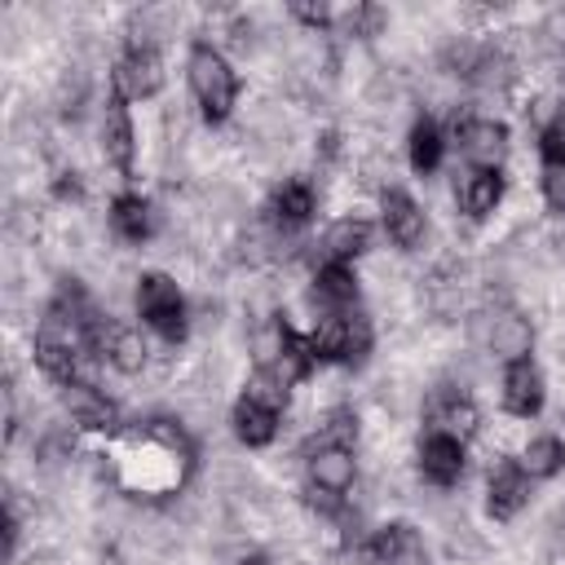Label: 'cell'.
Returning <instances> with one entry per match:
<instances>
[{
    "label": "cell",
    "mask_w": 565,
    "mask_h": 565,
    "mask_svg": "<svg viewBox=\"0 0 565 565\" xmlns=\"http://www.w3.org/2000/svg\"><path fill=\"white\" fill-rule=\"evenodd\" d=\"M185 79H190V93L203 110L207 124H225L234 115V102H238V75L234 66L225 62V53L207 40H194L190 53H185Z\"/></svg>",
    "instance_id": "6da1fadb"
},
{
    "label": "cell",
    "mask_w": 565,
    "mask_h": 565,
    "mask_svg": "<svg viewBox=\"0 0 565 565\" xmlns=\"http://www.w3.org/2000/svg\"><path fill=\"white\" fill-rule=\"evenodd\" d=\"M455 141L472 168L499 172V163L508 154V124L486 119V115H468V119H455Z\"/></svg>",
    "instance_id": "5b68a950"
},
{
    "label": "cell",
    "mask_w": 565,
    "mask_h": 565,
    "mask_svg": "<svg viewBox=\"0 0 565 565\" xmlns=\"http://www.w3.org/2000/svg\"><path fill=\"white\" fill-rule=\"evenodd\" d=\"M146 358H150V349H146L141 331L124 327V322H110V331L102 340V362H110L119 375H137L146 366Z\"/></svg>",
    "instance_id": "7402d4cb"
},
{
    "label": "cell",
    "mask_w": 565,
    "mask_h": 565,
    "mask_svg": "<svg viewBox=\"0 0 565 565\" xmlns=\"http://www.w3.org/2000/svg\"><path fill=\"white\" fill-rule=\"evenodd\" d=\"M371 221L366 216H340V221H331L327 225V234H322V260H331V265H353L366 247H371Z\"/></svg>",
    "instance_id": "ac0fdd59"
},
{
    "label": "cell",
    "mask_w": 565,
    "mask_h": 565,
    "mask_svg": "<svg viewBox=\"0 0 565 565\" xmlns=\"http://www.w3.org/2000/svg\"><path fill=\"white\" fill-rule=\"evenodd\" d=\"M344 26H349V35H375L380 26H384V9H375V4H353L349 13H344Z\"/></svg>",
    "instance_id": "83f0119b"
},
{
    "label": "cell",
    "mask_w": 565,
    "mask_h": 565,
    "mask_svg": "<svg viewBox=\"0 0 565 565\" xmlns=\"http://www.w3.org/2000/svg\"><path fill=\"white\" fill-rule=\"evenodd\" d=\"M406 159H411V168H415L419 177H433V172L441 168V159H446V137H441V128H437L428 115L411 124V137H406Z\"/></svg>",
    "instance_id": "cb8c5ba5"
},
{
    "label": "cell",
    "mask_w": 565,
    "mask_h": 565,
    "mask_svg": "<svg viewBox=\"0 0 565 565\" xmlns=\"http://www.w3.org/2000/svg\"><path fill=\"white\" fill-rule=\"evenodd\" d=\"M543 199L556 216H565V168H547L543 172Z\"/></svg>",
    "instance_id": "f1b7e54d"
},
{
    "label": "cell",
    "mask_w": 565,
    "mask_h": 565,
    "mask_svg": "<svg viewBox=\"0 0 565 565\" xmlns=\"http://www.w3.org/2000/svg\"><path fill=\"white\" fill-rule=\"evenodd\" d=\"M313 296L322 300L327 313H349V309H358V274H353V265H331V260H322L318 274H313Z\"/></svg>",
    "instance_id": "44dd1931"
},
{
    "label": "cell",
    "mask_w": 565,
    "mask_h": 565,
    "mask_svg": "<svg viewBox=\"0 0 565 565\" xmlns=\"http://www.w3.org/2000/svg\"><path fill=\"white\" fill-rule=\"evenodd\" d=\"M539 154L547 168H565V115H552L539 132Z\"/></svg>",
    "instance_id": "4316f807"
},
{
    "label": "cell",
    "mask_w": 565,
    "mask_h": 565,
    "mask_svg": "<svg viewBox=\"0 0 565 565\" xmlns=\"http://www.w3.org/2000/svg\"><path fill=\"white\" fill-rule=\"evenodd\" d=\"M159 88H163V62H159L154 44L132 40L124 49V57L115 62V71H110V97H119V102L132 106V102L154 97Z\"/></svg>",
    "instance_id": "277c9868"
},
{
    "label": "cell",
    "mask_w": 565,
    "mask_h": 565,
    "mask_svg": "<svg viewBox=\"0 0 565 565\" xmlns=\"http://www.w3.org/2000/svg\"><path fill=\"white\" fill-rule=\"evenodd\" d=\"M137 318L168 344H181L185 331H190V313H185V296L181 287L159 274V269H146L137 278Z\"/></svg>",
    "instance_id": "7a4b0ae2"
},
{
    "label": "cell",
    "mask_w": 565,
    "mask_h": 565,
    "mask_svg": "<svg viewBox=\"0 0 565 565\" xmlns=\"http://www.w3.org/2000/svg\"><path fill=\"white\" fill-rule=\"evenodd\" d=\"M313 212H318V194H313V185H309L305 177H291V181H282V185L269 194V216H274L282 230L309 225Z\"/></svg>",
    "instance_id": "ffe728a7"
},
{
    "label": "cell",
    "mask_w": 565,
    "mask_h": 565,
    "mask_svg": "<svg viewBox=\"0 0 565 565\" xmlns=\"http://www.w3.org/2000/svg\"><path fill=\"white\" fill-rule=\"evenodd\" d=\"M291 18H300L305 26H331L335 9H327V4H291Z\"/></svg>",
    "instance_id": "f546056e"
},
{
    "label": "cell",
    "mask_w": 565,
    "mask_h": 565,
    "mask_svg": "<svg viewBox=\"0 0 565 565\" xmlns=\"http://www.w3.org/2000/svg\"><path fill=\"white\" fill-rule=\"evenodd\" d=\"M543 397H547V388H543V375H539V366L530 358L503 366V411L508 415L534 419L543 411Z\"/></svg>",
    "instance_id": "7c38bea8"
},
{
    "label": "cell",
    "mask_w": 565,
    "mask_h": 565,
    "mask_svg": "<svg viewBox=\"0 0 565 565\" xmlns=\"http://www.w3.org/2000/svg\"><path fill=\"white\" fill-rule=\"evenodd\" d=\"M486 344H490L494 358H503V366H508V362H521V358H530V349H534V327H530V318H521L516 309H499V313L490 318Z\"/></svg>",
    "instance_id": "2e32d148"
},
{
    "label": "cell",
    "mask_w": 565,
    "mask_h": 565,
    "mask_svg": "<svg viewBox=\"0 0 565 565\" xmlns=\"http://www.w3.org/2000/svg\"><path fill=\"white\" fill-rule=\"evenodd\" d=\"M521 468H525L534 481H547V477H556V472L565 468V441H561V437H552V433L534 437V441L521 450Z\"/></svg>",
    "instance_id": "d4e9b609"
},
{
    "label": "cell",
    "mask_w": 565,
    "mask_h": 565,
    "mask_svg": "<svg viewBox=\"0 0 565 565\" xmlns=\"http://www.w3.org/2000/svg\"><path fill=\"white\" fill-rule=\"evenodd\" d=\"M35 366L57 384V388H71V384H84V358L75 344L66 340H53V335H35Z\"/></svg>",
    "instance_id": "e0dca14e"
},
{
    "label": "cell",
    "mask_w": 565,
    "mask_h": 565,
    "mask_svg": "<svg viewBox=\"0 0 565 565\" xmlns=\"http://www.w3.org/2000/svg\"><path fill=\"white\" fill-rule=\"evenodd\" d=\"M102 150H106V163H110L119 177H132V159H137V128H132L128 102H119V97H110V102H106V115H102Z\"/></svg>",
    "instance_id": "8fae6325"
},
{
    "label": "cell",
    "mask_w": 565,
    "mask_h": 565,
    "mask_svg": "<svg viewBox=\"0 0 565 565\" xmlns=\"http://www.w3.org/2000/svg\"><path fill=\"white\" fill-rule=\"evenodd\" d=\"M278 406H269V402H260V397H252V393H243L238 402H234V411H230V424H234V437L243 441V446H252V450H260V446H269L274 437H278Z\"/></svg>",
    "instance_id": "9a60e30c"
},
{
    "label": "cell",
    "mask_w": 565,
    "mask_h": 565,
    "mask_svg": "<svg viewBox=\"0 0 565 565\" xmlns=\"http://www.w3.org/2000/svg\"><path fill=\"white\" fill-rule=\"evenodd\" d=\"M110 230L124 243H146L154 234V207H150V199H141V194H115V203H110Z\"/></svg>",
    "instance_id": "603a6c76"
},
{
    "label": "cell",
    "mask_w": 565,
    "mask_h": 565,
    "mask_svg": "<svg viewBox=\"0 0 565 565\" xmlns=\"http://www.w3.org/2000/svg\"><path fill=\"white\" fill-rule=\"evenodd\" d=\"M62 402H66V411H71V419H75V428H84V433H115V424H119V411H115V402L97 388V384H71V388H62Z\"/></svg>",
    "instance_id": "5bb4252c"
},
{
    "label": "cell",
    "mask_w": 565,
    "mask_h": 565,
    "mask_svg": "<svg viewBox=\"0 0 565 565\" xmlns=\"http://www.w3.org/2000/svg\"><path fill=\"white\" fill-rule=\"evenodd\" d=\"M234 565H269V561H265V556H256V552H252V556H243V561H234Z\"/></svg>",
    "instance_id": "4dcf8cb0"
},
{
    "label": "cell",
    "mask_w": 565,
    "mask_h": 565,
    "mask_svg": "<svg viewBox=\"0 0 565 565\" xmlns=\"http://www.w3.org/2000/svg\"><path fill=\"white\" fill-rule=\"evenodd\" d=\"M366 561L371 565H433L424 534L411 521H388L366 539Z\"/></svg>",
    "instance_id": "8992f818"
},
{
    "label": "cell",
    "mask_w": 565,
    "mask_h": 565,
    "mask_svg": "<svg viewBox=\"0 0 565 565\" xmlns=\"http://www.w3.org/2000/svg\"><path fill=\"white\" fill-rule=\"evenodd\" d=\"M424 424H428V433H446V437L468 441V437L477 433L481 415H477V406H472L468 393L441 388V393H433V397L424 402Z\"/></svg>",
    "instance_id": "9c48e42d"
},
{
    "label": "cell",
    "mask_w": 565,
    "mask_h": 565,
    "mask_svg": "<svg viewBox=\"0 0 565 565\" xmlns=\"http://www.w3.org/2000/svg\"><path fill=\"white\" fill-rule=\"evenodd\" d=\"M455 199H459V212H463V216H472V221L490 216V212L499 207V199H503V172L468 168L463 181L455 185Z\"/></svg>",
    "instance_id": "d6986e66"
},
{
    "label": "cell",
    "mask_w": 565,
    "mask_h": 565,
    "mask_svg": "<svg viewBox=\"0 0 565 565\" xmlns=\"http://www.w3.org/2000/svg\"><path fill=\"white\" fill-rule=\"evenodd\" d=\"M305 468H309V490L322 494H349V486L358 481V459L353 446H309L305 450Z\"/></svg>",
    "instance_id": "ba28073f"
},
{
    "label": "cell",
    "mask_w": 565,
    "mask_h": 565,
    "mask_svg": "<svg viewBox=\"0 0 565 565\" xmlns=\"http://www.w3.org/2000/svg\"><path fill=\"white\" fill-rule=\"evenodd\" d=\"M380 225H384V234H388L402 252H415V247L424 243V230H428L424 207H419L406 190H384V194H380Z\"/></svg>",
    "instance_id": "30bf717a"
},
{
    "label": "cell",
    "mask_w": 565,
    "mask_h": 565,
    "mask_svg": "<svg viewBox=\"0 0 565 565\" xmlns=\"http://www.w3.org/2000/svg\"><path fill=\"white\" fill-rule=\"evenodd\" d=\"M309 353L313 362H331V366H358L371 353V322L362 309L349 313H322L318 327L309 331Z\"/></svg>",
    "instance_id": "3957f363"
},
{
    "label": "cell",
    "mask_w": 565,
    "mask_h": 565,
    "mask_svg": "<svg viewBox=\"0 0 565 565\" xmlns=\"http://www.w3.org/2000/svg\"><path fill=\"white\" fill-rule=\"evenodd\" d=\"M353 441H358V415L353 411H331L309 446H353Z\"/></svg>",
    "instance_id": "484cf974"
},
{
    "label": "cell",
    "mask_w": 565,
    "mask_h": 565,
    "mask_svg": "<svg viewBox=\"0 0 565 565\" xmlns=\"http://www.w3.org/2000/svg\"><path fill=\"white\" fill-rule=\"evenodd\" d=\"M463 446H468V441H459V437L424 433V437H419V472H424V481H433V486H455V481L463 477V463H468Z\"/></svg>",
    "instance_id": "4fadbf2b"
},
{
    "label": "cell",
    "mask_w": 565,
    "mask_h": 565,
    "mask_svg": "<svg viewBox=\"0 0 565 565\" xmlns=\"http://www.w3.org/2000/svg\"><path fill=\"white\" fill-rule=\"evenodd\" d=\"M530 472L521 468V459H499L494 468H490V481H486V512L494 516V521H512L525 503H530Z\"/></svg>",
    "instance_id": "52a82bcc"
}]
</instances>
